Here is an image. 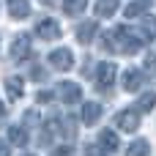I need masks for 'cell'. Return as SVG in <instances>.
I'll return each instance as SVG.
<instances>
[{
	"instance_id": "30bf717a",
	"label": "cell",
	"mask_w": 156,
	"mask_h": 156,
	"mask_svg": "<svg viewBox=\"0 0 156 156\" xmlns=\"http://www.w3.org/2000/svg\"><path fill=\"white\" fill-rule=\"evenodd\" d=\"M143 88V74L137 69H126L123 71V90L126 93H137Z\"/></svg>"
},
{
	"instance_id": "e0dca14e",
	"label": "cell",
	"mask_w": 156,
	"mask_h": 156,
	"mask_svg": "<svg viewBox=\"0 0 156 156\" xmlns=\"http://www.w3.org/2000/svg\"><path fill=\"white\" fill-rule=\"evenodd\" d=\"M148 8H151V0H132V3L126 5V16H129V19H134V16H143Z\"/></svg>"
},
{
	"instance_id": "4fadbf2b",
	"label": "cell",
	"mask_w": 156,
	"mask_h": 156,
	"mask_svg": "<svg viewBox=\"0 0 156 156\" xmlns=\"http://www.w3.org/2000/svg\"><path fill=\"white\" fill-rule=\"evenodd\" d=\"M8 14H11V19H27L30 3L27 0H8Z\"/></svg>"
},
{
	"instance_id": "5bb4252c",
	"label": "cell",
	"mask_w": 156,
	"mask_h": 156,
	"mask_svg": "<svg viewBox=\"0 0 156 156\" xmlns=\"http://www.w3.org/2000/svg\"><path fill=\"white\" fill-rule=\"evenodd\" d=\"M99 145H101L107 154H115V151L121 148V145H118V134H115V132H110V129H104V132L99 134Z\"/></svg>"
},
{
	"instance_id": "484cf974",
	"label": "cell",
	"mask_w": 156,
	"mask_h": 156,
	"mask_svg": "<svg viewBox=\"0 0 156 156\" xmlns=\"http://www.w3.org/2000/svg\"><path fill=\"white\" fill-rule=\"evenodd\" d=\"M36 99H38V104H47V101L52 99V93H49V90H38V96H36Z\"/></svg>"
},
{
	"instance_id": "9a60e30c",
	"label": "cell",
	"mask_w": 156,
	"mask_h": 156,
	"mask_svg": "<svg viewBox=\"0 0 156 156\" xmlns=\"http://www.w3.org/2000/svg\"><path fill=\"white\" fill-rule=\"evenodd\" d=\"M96 30H99L96 22H85V25H80V27H77V41H80V44H90L93 36H96Z\"/></svg>"
},
{
	"instance_id": "8fae6325",
	"label": "cell",
	"mask_w": 156,
	"mask_h": 156,
	"mask_svg": "<svg viewBox=\"0 0 156 156\" xmlns=\"http://www.w3.org/2000/svg\"><path fill=\"white\" fill-rule=\"evenodd\" d=\"M5 93L11 101H19L25 93V80L22 77H5Z\"/></svg>"
},
{
	"instance_id": "d6986e66",
	"label": "cell",
	"mask_w": 156,
	"mask_h": 156,
	"mask_svg": "<svg viewBox=\"0 0 156 156\" xmlns=\"http://www.w3.org/2000/svg\"><path fill=\"white\" fill-rule=\"evenodd\" d=\"M85 5H88V0H63V14L80 16V14L85 11Z\"/></svg>"
},
{
	"instance_id": "f1b7e54d",
	"label": "cell",
	"mask_w": 156,
	"mask_h": 156,
	"mask_svg": "<svg viewBox=\"0 0 156 156\" xmlns=\"http://www.w3.org/2000/svg\"><path fill=\"white\" fill-rule=\"evenodd\" d=\"M3 118H5V104L0 101V121H3Z\"/></svg>"
},
{
	"instance_id": "7a4b0ae2",
	"label": "cell",
	"mask_w": 156,
	"mask_h": 156,
	"mask_svg": "<svg viewBox=\"0 0 156 156\" xmlns=\"http://www.w3.org/2000/svg\"><path fill=\"white\" fill-rule=\"evenodd\" d=\"M63 134H66V140L74 137V121L71 118H47L44 121V126H41V140L44 143H52L55 137H63Z\"/></svg>"
},
{
	"instance_id": "5b68a950",
	"label": "cell",
	"mask_w": 156,
	"mask_h": 156,
	"mask_svg": "<svg viewBox=\"0 0 156 156\" xmlns=\"http://www.w3.org/2000/svg\"><path fill=\"white\" fill-rule=\"evenodd\" d=\"M115 126L121 132H137L140 129V110H121L115 115Z\"/></svg>"
},
{
	"instance_id": "7402d4cb",
	"label": "cell",
	"mask_w": 156,
	"mask_h": 156,
	"mask_svg": "<svg viewBox=\"0 0 156 156\" xmlns=\"http://www.w3.org/2000/svg\"><path fill=\"white\" fill-rule=\"evenodd\" d=\"M143 69H145V74H151V80H156V55H148L145 58Z\"/></svg>"
},
{
	"instance_id": "2e32d148",
	"label": "cell",
	"mask_w": 156,
	"mask_h": 156,
	"mask_svg": "<svg viewBox=\"0 0 156 156\" xmlns=\"http://www.w3.org/2000/svg\"><path fill=\"white\" fill-rule=\"evenodd\" d=\"M8 143L16 145V148H25V145H27V132H25V126H11V129H8Z\"/></svg>"
},
{
	"instance_id": "3957f363",
	"label": "cell",
	"mask_w": 156,
	"mask_h": 156,
	"mask_svg": "<svg viewBox=\"0 0 156 156\" xmlns=\"http://www.w3.org/2000/svg\"><path fill=\"white\" fill-rule=\"evenodd\" d=\"M47 60H49V66H52V69H58V71H71V69H74V52H71L69 47L52 49Z\"/></svg>"
},
{
	"instance_id": "ba28073f",
	"label": "cell",
	"mask_w": 156,
	"mask_h": 156,
	"mask_svg": "<svg viewBox=\"0 0 156 156\" xmlns=\"http://www.w3.org/2000/svg\"><path fill=\"white\" fill-rule=\"evenodd\" d=\"M154 36H156V16H145L143 25L134 30V38L140 44H148V41H154Z\"/></svg>"
},
{
	"instance_id": "603a6c76",
	"label": "cell",
	"mask_w": 156,
	"mask_h": 156,
	"mask_svg": "<svg viewBox=\"0 0 156 156\" xmlns=\"http://www.w3.org/2000/svg\"><path fill=\"white\" fill-rule=\"evenodd\" d=\"M85 156H110L104 148H99V145H88L85 148Z\"/></svg>"
},
{
	"instance_id": "277c9868",
	"label": "cell",
	"mask_w": 156,
	"mask_h": 156,
	"mask_svg": "<svg viewBox=\"0 0 156 156\" xmlns=\"http://www.w3.org/2000/svg\"><path fill=\"white\" fill-rule=\"evenodd\" d=\"M36 36L41 41H55V38H60V25L52 16H44V19L36 22Z\"/></svg>"
},
{
	"instance_id": "ac0fdd59",
	"label": "cell",
	"mask_w": 156,
	"mask_h": 156,
	"mask_svg": "<svg viewBox=\"0 0 156 156\" xmlns=\"http://www.w3.org/2000/svg\"><path fill=\"white\" fill-rule=\"evenodd\" d=\"M118 5H121V0H99L96 3V16H112L118 11Z\"/></svg>"
},
{
	"instance_id": "ffe728a7",
	"label": "cell",
	"mask_w": 156,
	"mask_h": 156,
	"mask_svg": "<svg viewBox=\"0 0 156 156\" xmlns=\"http://www.w3.org/2000/svg\"><path fill=\"white\" fill-rule=\"evenodd\" d=\"M126 156H151V145L145 140H134L129 148H126Z\"/></svg>"
},
{
	"instance_id": "9c48e42d",
	"label": "cell",
	"mask_w": 156,
	"mask_h": 156,
	"mask_svg": "<svg viewBox=\"0 0 156 156\" xmlns=\"http://www.w3.org/2000/svg\"><path fill=\"white\" fill-rule=\"evenodd\" d=\"M27 55H30V36L19 33V36L11 41V58H14V60H25Z\"/></svg>"
},
{
	"instance_id": "cb8c5ba5",
	"label": "cell",
	"mask_w": 156,
	"mask_h": 156,
	"mask_svg": "<svg viewBox=\"0 0 156 156\" xmlns=\"http://www.w3.org/2000/svg\"><path fill=\"white\" fill-rule=\"evenodd\" d=\"M55 156H74V151H71V145H58Z\"/></svg>"
},
{
	"instance_id": "d4e9b609",
	"label": "cell",
	"mask_w": 156,
	"mask_h": 156,
	"mask_svg": "<svg viewBox=\"0 0 156 156\" xmlns=\"http://www.w3.org/2000/svg\"><path fill=\"white\" fill-rule=\"evenodd\" d=\"M33 80H47V71L41 66H33Z\"/></svg>"
},
{
	"instance_id": "52a82bcc",
	"label": "cell",
	"mask_w": 156,
	"mask_h": 156,
	"mask_svg": "<svg viewBox=\"0 0 156 156\" xmlns=\"http://www.w3.org/2000/svg\"><path fill=\"white\" fill-rule=\"evenodd\" d=\"M58 96H60V101L63 104H77L80 99H82V88L77 85V82H60V88H58Z\"/></svg>"
},
{
	"instance_id": "6da1fadb",
	"label": "cell",
	"mask_w": 156,
	"mask_h": 156,
	"mask_svg": "<svg viewBox=\"0 0 156 156\" xmlns=\"http://www.w3.org/2000/svg\"><path fill=\"white\" fill-rule=\"evenodd\" d=\"M104 47H107L110 52H118V55H132V52L140 49V41L134 38V33H129V27L118 25V27H112V30L107 33Z\"/></svg>"
},
{
	"instance_id": "4316f807",
	"label": "cell",
	"mask_w": 156,
	"mask_h": 156,
	"mask_svg": "<svg viewBox=\"0 0 156 156\" xmlns=\"http://www.w3.org/2000/svg\"><path fill=\"white\" fill-rule=\"evenodd\" d=\"M0 156H11V148H8L5 143H0Z\"/></svg>"
},
{
	"instance_id": "7c38bea8",
	"label": "cell",
	"mask_w": 156,
	"mask_h": 156,
	"mask_svg": "<svg viewBox=\"0 0 156 156\" xmlns=\"http://www.w3.org/2000/svg\"><path fill=\"white\" fill-rule=\"evenodd\" d=\"M99 118H101V104L99 101H85L82 104V123L85 126H93Z\"/></svg>"
},
{
	"instance_id": "44dd1931",
	"label": "cell",
	"mask_w": 156,
	"mask_h": 156,
	"mask_svg": "<svg viewBox=\"0 0 156 156\" xmlns=\"http://www.w3.org/2000/svg\"><path fill=\"white\" fill-rule=\"evenodd\" d=\"M154 107H156V90L143 93V96H140V101H137V110H140V112H151Z\"/></svg>"
},
{
	"instance_id": "8992f818",
	"label": "cell",
	"mask_w": 156,
	"mask_h": 156,
	"mask_svg": "<svg viewBox=\"0 0 156 156\" xmlns=\"http://www.w3.org/2000/svg\"><path fill=\"white\" fill-rule=\"evenodd\" d=\"M115 74H118L115 63H101L99 71H96V88L99 90H110L112 82H115Z\"/></svg>"
},
{
	"instance_id": "83f0119b",
	"label": "cell",
	"mask_w": 156,
	"mask_h": 156,
	"mask_svg": "<svg viewBox=\"0 0 156 156\" xmlns=\"http://www.w3.org/2000/svg\"><path fill=\"white\" fill-rule=\"evenodd\" d=\"M38 3H41V5H58L60 0H38Z\"/></svg>"
}]
</instances>
